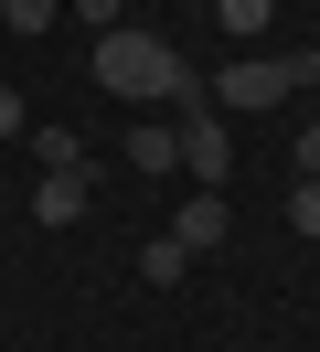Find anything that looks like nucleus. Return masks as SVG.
Masks as SVG:
<instances>
[{
  "label": "nucleus",
  "instance_id": "1",
  "mask_svg": "<svg viewBox=\"0 0 320 352\" xmlns=\"http://www.w3.org/2000/svg\"><path fill=\"white\" fill-rule=\"evenodd\" d=\"M85 75H96V96H171V118H182V107H203V75H192V54L171 43V32H139V22L96 32Z\"/></svg>",
  "mask_w": 320,
  "mask_h": 352
},
{
  "label": "nucleus",
  "instance_id": "2",
  "mask_svg": "<svg viewBox=\"0 0 320 352\" xmlns=\"http://www.w3.org/2000/svg\"><path fill=\"white\" fill-rule=\"evenodd\" d=\"M310 75H320V54H235L224 75H203V96H213L224 118H267L277 96H299Z\"/></svg>",
  "mask_w": 320,
  "mask_h": 352
},
{
  "label": "nucleus",
  "instance_id": "3",
  "mask_svg": "<svg viewBox=\"0 0 320 352\" xmlns=\"http://www.w3.org/2000/svg\"><path fill=\"white\" fill-rule=\"evenodd\" d=\"M171 129H182V182H192V192H213V182L235 171V129H224V107L203 96V107H182Z\"/></svg>",
  "mask_w": 320,
  "mask_h": 352
},
{
  "label": "nucleus",
  "instance_id": "4",
  "mask_svg": "<svg viewBox=\"0 0 320 352\" xmlns=\"http://www.w3.org/2000/svg\"><path fill=\"white\" fill-rule=\"evenodd\" d=\"M235 235V214H224V192H182V214H171V245L182 256H213V245Z\"/></svg>",
  "mask_w": 320,
  "mask_h": 352
},
{
  "label": "nucleus",
  "instance_id": "5",
  "mask_svg": "<svg viewBox=\"0 0 320 352\" xmlns=\"http://www.w3.org/2000/svg\"><path fill=\"white\" fill-rule=\"evenodd\" d=\"M128 171L182 182V129H171V118H139V129H128Z\"/></svg>",
  "mask_w": 320,
  "mask_h": 352
},
{
  "label": "nucleus",
  "instance_id": "6",
  "mask_svg": "<svg viewBox=\"0 0 320 352\" xmlns=\"http://www.w3.org/2000/svg\"><path fill=\"white\" fill-rule=\"evenodd\" d=\"M32 224H54V235L85 224V171H43V182H32Z\"/></svg>",
  "mask_w": 320,
  "mask_h": 352
},
{
  "label": "nucleus",
  "instance_id": "7",
  "mask_svg": "<svg viewBox=\"0 0 320 352\" xmlns=\"http://www.w3.org/2000/svg\"><path fill=\"white\" fill-rule=\"evenodd\" d=\"M203 11H213V22H224V32H235L246 54H256V32L277 22V0H203Z\"/></svg>",
  "mask_w": 320,
  "mask_h": 352
},
{
  "label": "nucleus",
  "instance_id": "8",
  "mask_svg": "<svg viewBox=\"0 0 320 352\" xmlns=\"http://www.w3.org/2000/svg\"><path fill=\"white\" fill-rule=\"evenodd\" d=\"M32 160L43 171H85V139L75 129H32Z\"/></svg>",
  "mask_w": 320,
  "mask_h": 352
},
{
  "label": "nucleus",
  "instance_id": "9",
  "mask_svg": "<svg viewBox=\"0 0 320 352\" xmlns=\"http://www.w3.org/2000/svg\"><path fill=\"white\" fill-rule=\"evenodd\" d=\"M182 267H192V256H182V245H171V235H149V245H139V278H149V288H171V278H182Z\"/></svg>",
  "mask_w": 320,
  "mask_h": 352
},
{
  "label": "nucleus",
  "instance_id": "10",
  "mask_svg": "<svg viewBox=\"0 0 320 352\" xmlns=\"http://www.w3.org/2000/svg\"><path fill=\"white\" fill-rule=\"evenodd\" d=\"M0 22H11V32H54V22H64V0H0Z\"/></svg>",
  "mask_w": 320,
  "mask_h": 352
},
{
  "label": "nucleus",
  "instance_id": "11",
  "mask_svg": "<svg viewBox=\"0 0 320 352\" xmlns=\"http://www.w3.org/2000/svg\"><path fill=\"white\" fill-rule=\"evenodd\" d=\"M64 11H75L85 32H118V22H128V0H64Z\"/></svg>",
  "mask_w": 320,
  "mask_h": 352
},
{
  "label": "nucleus",
  "instance_id": "12",
  "mask_svg": "<svg viewBox=\"0 0 320 352\" xmlns=\"http://www.w3.org/2000/svg\"><path fill=\"white\" fill-rule=\"evenodd\" d=\"M11 139H32V107H21L11 86H0V150H11Z\"/></svg>",
  "mask_w": 320,
  "mask_h": 352
},
{
  "label": "nucleus",
  "instance_id": "13",
  "mask_svg": "<svg viewBox=\"0 0 320 352\" xmlns=\"http://www.w3.org/2000/svg\"><path fill=\"white\" fill-rule=\"evenodd\" d=\"M288 224H299V235H320V182H299V192H288Z\"/></svg>",
  "mask_w": 320,
  "mask_h": 352
},
{
  "label": "nucleus",
  "instance_id": "14",
  "mask_svg": "<svg viewBox=\"0 0 320 352\" xmlns=\"http://www.w3.org/2000/svg\"><path fill=\"white\" fill-rule=\"evenodd\" d=\"M288 160H299V182H320V129H299V139H288Z\"/></svg>",
  "mask_w": 320,
  "mask_h": 352
},
{
  "label": "nucleus",
  "instance_id": "15",
  "mask_svg": "<svg viewBox=\"0 0 320 352\" xmlns=\"http://www.w3.org/2000/svg\"><path fill=\"white\" fill-rule=\"evenodd\" d=\"M192 11H203V0H192Z\"/></svg>",
  "mask_w": 320,
  "mask_h": 352
}]
</instances>
